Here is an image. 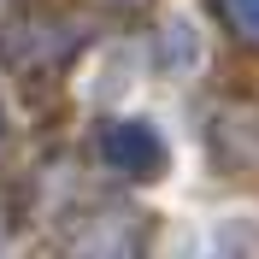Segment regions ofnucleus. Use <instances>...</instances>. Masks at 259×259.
<instances>
[{
	"instance_id": "obj_1",
	"label": "nucleus",
	"mask_w": 259,
	"mask_h": 259,
	"mask_svg": "<svg viewBox=\"0 0 259 259\" xmlns=\"http://www.w3.org/2000/svg\"><path fill=\"white\" fill-rule=\"evenodd\" d=\"M106 153H112L124 171H142V177L165 165V147L153 142V130H147V124H136V130H130V124L112 130V136H106Z\"/></svg>"
},
{
	"instance_id": "obj_2",
	"label": "nucleus",
	"mask_w": 259,
	"mask_h": 259,
	"mask_svg": "<svg viewBox=\"0 0 259 259\" xmlns=\"http://www.w3.org/2000/svg\"><path fill=\"white\" fill-rule=\"evenodd\" d=\"M230 18H236V24L259 41V0H230Z\"/></svg>"
}]
</instances>
